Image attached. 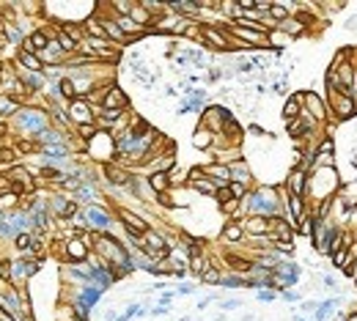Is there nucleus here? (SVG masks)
<instances>
[{
	"label": "nucleus",
	"mask_w": 357,
	"mask_h": 321,
	"mask_svg": "<svg viewBox=\"0 0 357 321\" xmlns=\"http://www.w3.org/2000/svg\"><path fill=\"white\" fill-rule=\"evenodd\" d=\"M66 115H69V121H72V124L83 126V124H93V115H96V110H91L88 99H74V102H69Z\"/></svg>",
	"instance_id": "nucleus-5"
},
{
	"label": "nucleus",
	"mask_w": 357,
	"mask_h": 321,
	"mask_svg": "<svg viewBox=\"0 0 357 321\" xmlns=\"http://www.w3.org/2000/svg\"><path fill=\"white\" fill-rule=\"evenodd\" d=\"M201 39H203L206 44H212L214 50H228V47H231V39L223 33V28L203 25V28H201Z\"/></svg>",
	"instance_id": "nucleus-9"
},
{
	"label": "nucleus",
	"mask_w": 357,
	"mask_h": 321,
	"mask_svg": "<svg viewBox=\"0 0 357 321\" xmlns=\"http://www.w3.org/2000/svg\"><path fill=\"white\" fill-rule=\"evenodd\" d=\"M149 187L157 192V195H165L168 190H171V173H165V171H154L149 176Z\"/></svg>",
	"instance_id": "nucleus-18"
},
{
	"label": "nucleus",
	"mask_w": 357,
	"mask_h": 321,
	"mask_svg": "<svg viewBox=\"0 0 357 321\" xmlns=\"http://www.w3.org/2000/svg\"><path fill=\"white\" fill-rule=\"evenodd\" d=\"M9 137V121H0V140Z\"/></svg>",
	"instance_id": "nucleus-46"
},
{
	"label": "nucleus",
	"mask_w": 357,
	"mask_h": 321,
	"mask_svg": "<svg viewBox=\"0 0 357 321\" xmlns=\"http://www.w3.org/2000/svg\"><path fill=\"white\" fill-rule=\"evenodd\" d=\"M17 121V129H31L28 135L36 137L42 129L50 126V118H47V110H39V107H22L20 113L14 115Z\"/></svg>",
	"instance_id": "nucleus-2"
},
{
	"label": "nucleus",
	"mask_w": 357,
	"mask_h": 321,
	"mask_svg": "<svg viewBox=\"0 0 357 321\" xmlns=\"http://www.w3.org/2000/svg\"><path fill=\"white\" fill-rule=\"evenodd\" d=\"M80 220L96 233H107L110 228H113V217H110V212L102 209V206H88L83 214H80Z\"/></svg>",
	"instance_id": "nucleus-3"
},
{
	"label": "nucleus",
	"mask_w": 357,
	"mask_h": 321,
	"mask_svg": "<svg viewBox=\"0 0 357 321\" xmlns=\"http://www.w3.org/2000/svg\"><path fill=\"white\" fill-rule=\"evenodd\" d=\"M242 231L253 233V236H267V233L272 231V217H259V214H253V217H248L242 223Z\"/></svg>",
	"instance_id": "nucleus-11"
},
{
	"label": "nucleus",
	"mask_w": 357,
	"mask_h": 321,
	"mask_svg": "<svg viewBox=\"0 0 357 321\" xmlns=\"http://www.w3.org/2000/svg\"><path fill=\"white\" fill-rule=\"evenodd\" d=\"M228 121H233V113L228 107H206L201 115V126H206L212 135H220Z\"/></svg>",
	"instance_id": "nucleus-4"
},
{
	"label": "nucleus",
	"mask_w": 357,
	"mask_h": 321,
	"mask_svg": "<svg viewBox=\"0 0 357 321\" xmlns=\"http://www.w3.org/2000/svg\"><path fill=\"white\" fill-rule=\"evenodd\" d=\"M99 135V129H96V124H83V126H77V137L80 140H83V143L85 145H88L91 143V140L93 137H96Z\"/></svg>",
	"instance_id": "nucleus-35"
},
{
	"label": "nucleus",
	"mask_w": 357,
	"mask_h": 321,
	"mask_svg": "<svg viewBox=\"0 0 357 321\" xmlns=\"http://www.w3.org/2000/svg\"><path fill=\"white\" fill-rule=\"evenodd\" d=\"M223 307H225V310H236L239 302H236V299H225V302H223Z\"/></svg>",
	"instance_id": "nucleus-47"
},
{
	"label": "nucleus",
	"mask_w": 357,
	"mask_h": 321,
	"mask_svg": "<svg viewBox=\"0 0 357 321\" xmlns=\"http://www.w3.org/2000/svg\"><path fill=\"white\" fill-rule=\"evenodd\" d=\"M130 107V99H127V93L118 88V85H110L107 91H104L102 96V110H127Z\"/></svg>",
	"instance_id": "nucleus-8"
},
{
	"label": "nucleus",
	"mask_w": 357,
	"mask_h": 321,
	"mask_svg": "<svg viewBox=\"0 0 357 321\" xmlns=\"http://www.w3.org/2000/svg\"><path fill=\"white\" fill-rule=\"evenodd\" d=\"M214 198H217V203H220V206H223V203H228V201H233V195H231V190H228V187H217Z\"/></svg>",
	"instance_id": "nucleus-42"
},
{
	"label": "nucleus",
	"mask_w": 357,
	"mask_h": 321,
	"mask_svg": "<svg viewBox=\"0 0 357 321\" xmlns=\"http://www.w3.org/2000/svg\"><path fill=\"white\" fill-rule=\"evenodd\" d=\"M286 190H289V195H302V192L308 190V173L305 171H291L289 182H286Z\"/></svg>",
	"instance_id": "nucleus-15"
},
{
	"label": "nucleus",
	"mask_w": 357,
	"mask_h": 321,
	"mask_svg": "<svg viewBox=\"0 0 357 321\" xmlns=\"http://www.w3.org/2000/svg\"><path fill=\"white\" fill-rule=\"evenodd\" d=\"M346 321H357V313H352V316H346Z\"/></svg>",
	"instance_id": "nucleus-52"
},
{
	"label": "nucleus",
	"mask_w": 357,
	"mask_h": 321,
	"mask_svg": "<svg viewBox=\"0 0 357 321\" xmlns=\"http://www.w3.org/2000/svg\"><path fill=\"white\" fill-rule=\"evenodd\" d=\"M17 61H20V66L25 69V72H44V63L39 61V55H31V52H25V50L17 52Z\"/></svg>",
	"instance_id": "nucleus-21"
},
{
	"label": "nucleus",
	"mask_w": 357,
	"mask_h": 321,
	"mask_svg": "<svg viewBox=\"0 0 357 321\" xmlns=\"http://www.w3.org/2000/svg\"><path fill=\"white\" fill-rule=\"evenodd\" d=\"M118 217H121V223H124L130 236H143V233L149 231V223H146L143 217H138L135 212H130V209H118Z\"/></svg>",
	"instance_id": "nucleus-6"
},
{
	"label": "nucleus",
	"mask_w": 357,
	"mask_h": 321,
	"mask_svg": "<svg viewBox=\"0 0 357 321\" xmlns=\"http://www.w3.org/2000/svg\"><path fill=\"white\" fill-rule=\"evenodd\" d=\"M286 201H289L291 223H294V228H297V225H300L302 220L308 217V214H305V203H302V195H289V198H286Z\"/></svg>",
	"instance_id": "nucleus-19"
},
{
	"label": "nucleus",
	"mask_w": 357,
	"mask_h": 321,
	"mask_svg": "<svg viewBox=\"0 0 357 321\" xmlns=\"http://www.w3.org/2000/svg\"><path fill=\"white\" fill-rule=\"evenodd\" d=\"M220 135H223L228 143H233V145H239L242 143V126L236 124V121H228V124L223 126V132H220Z\"/></svg>",
	"instance_id": "nucleus-28"
},
{
	"label": "nucleus",
	"mask_w": 357,
	"mask_h": 321,
	"mask_svg": "<svg viewBox=\"0 0 357 321\" xmlns=\"http://www.w3.org/2000/svg\"><path fill=\"white\" fill-rule=\"evenodd\" d=\"M332 102H335V110H338V118H352L357 113V102L349 93H338L332 91Z\"/></svg>",
	"instance_id": "nucleus-13"
},
{
	"label": "nucleus",
	"mask_w": 357,
	"mask_h": 321,
	"mask_svg": "<svg viewBox=\"0 0 357 321\" xmlns=\"http://www.w3.org/2000/svg\"><path fill=\"white\" fill-rule=\"evenodd\" d=\"M39 264H42V261H33V258H20V261H14V277H20V280L33 277V275L39 272Z\"/></svg>",
	"instance_id": "nucleus-17"
},
{
	"label": "nucleus",
	"mask_w": 357,
	"mask_h": 321,
	"mask_svg": "<svg viewBox=\"0 0 357 321\" xmlns=\"http://www.w3.org/2000/svg\"><path fill=\"white\" fill-rule=\"evenodd\" d=\"M96 190H93L91 184H83L77 190V195H74V201H80V203H88V206H93V201H96Z\"/></svg>",
	"instance_id": "nucleus-32"
},
{
	"label": "nucleus",
	"mask_w": 357,
	"mask_h": 321,
	"mask_svg": "<svg viewBox=\"0 0 357 321\" xmlns=\"http://www.w3.org/2000/svg\"><path fill=\"white\" fill-rule=\"evenodd\" d=\"M20 80H22V88H25L28 93L44 91V74H42V72H25Z\"/></svg>",
	"instance_id": "nucleus-20"
},
{
	"label": "nucleus",
	"mask_w": 357,
	"mask_h": 321,
	"mask_svg": "<svg viewBox=\"0 0 357 321\" xmlns=\"http://www.w3.org/2000/svg\"><path fill=\"white\" fill-rule=\"evenodd\" d=\"M302 102H305L308 113H311L313 121H324L327 118V102L316 93H302Z\"/></svg>",
	"instance_id": "nucleus-12"
},
{
	"label": "nucleus",
	"mask_w": 357,
	"mask_h": 321,
	"mask_svg": "<svg viewBox=\"0 0 357 321\" xmlns=\"http://www.w3.org/2000/svg\"><path fill=\"white\" fill-rule=\"evenodd\" d=\"M17 159H20V154H17L11 145H0V168H3V171H11V168L17 165Z\"/></svg>",
	"instance_id": "nucleus-27"
},
{
	"label": "nucleus",
	"mask_w": 357,
	"mask_h": 321,
	"mask_svg": "<svg viewBox=\"0 0 357 321\" xmlns=\"http://www.w3.org/2000/svg\"><path fill=\"white\" fill-rule=\"evenodd\" d=\"M99 296H102V288H96V285H83V294L77 296V302H83L85 307H91L93 302H99Z\"/></svg>",
	"instance_id": "nucleus-29"
},
{
	"label": "nucleus",
	"mask_w": 357,
	"mask_h": 321,
	"mask_svg": "<svg viewBox=\"0 0 357 321\" xmlns=\"http://www.w3.org/2000/svg\"><path fill=\"white\" fill-rule=\"evenodd\" d=\"M58 91H61V99H69V102L80 99V96H77V88H74V83H72L69 77H63L61 83H58Z\"/></svg>",
	"instance_id": "nucleus-31"
},
{
	"label": "nucleus",
	"mask_w": 357,
	"mask_h": 321,
	"mask_svg": "<svg viewBox=\"0 0 357 321\" xmlns=\"http://www.w3.org/2000/svg\"><path fill=\"white\" fill-rule=\"evenodd\" d=\"M245 203H248V212L259 214V217H278L280 212V201L275 187H259L256 192H248Z\"/></svg>",
	"instance_id": "nucleus-1"
},
{
	"label": "nucleus",
	"mask_w": 357,
	"mask_h": 321,
	"mask_svg": "<svg viewBox=\"0 0 357 321\" xmlns=\"http://www.w3.org/2000/svg\"><path fill=\"white\" fill-rule=\"evenodd\" d=\"M47 47H50V33L47 31H31L22 42V50L31 52V55H42Z\"/></svg>",
	"instance_id": "nucleus-7"
},
{
	"label": "nucleus",
	"mask_w": 357,
	"mask_h": 321,
	"mask_svg": "<svg viewBox=\"0 0 357 321\" xmlns=\"http://www.w3.org/2000/svg\"><path fill=\"white\" fill-rule=\"evenodd\" d=\"M20 110H22L20 99H14L11 93H0V118L9 121V118H14Z\"/></svg>",
	"instance_id": "nucleus-16"
},
{
	"label": "nucleus",
	"mask_w": 357,
	"mask_h": 321,
	"mask_svg": "<svg viewBox=\"0 0 357 321\" xmlns=\"http://www.w3.org/2000/svg\"><path fill=\"white\" fill-rule=\"evenodd\" d=\"M269 14H272V22H278V25L289 20V9L280 6V3H269Z\"/></svg>",
	"instance_id": "nucleus-37"
},
{
	"label": "nucleus",
	"mask_w": 357,
	"mask_h": 321,
	"mask_svg": "<svg viewBox=\"0 0 357 321\" xmlns=\"http://www.w3.org/2000/svg\"><path fill=\"white\" fill-rule=\"evenodd\" d=\"M259 299H261V302H272V299H275V291H269V288L259 291Z\"/></svg>",
	"instance_id": "nucleus-44"
},
{
	"label": "nucleus",
	"mask_w": 357,
	"mask_h": 321,
	"mask_svg": "<svg viewBox=\"0 0 357 321\" xmlns=\"http://www.w3.org/2000/svg\"><path fill=\"white\" fill-rule=\"evenodd\" d=\"M278 28H280V31H286L289 36H300V33H302V25L297 20H286V22H280Z\"/></svg>",
	"instance_id": "nucleus-38"
},
{
	"label": "nucleus",
	"mask_w": 357,
	"mask_h": 321,
	"mask_svg": "<svg viewBox=\"0 0 357 321\" xmlns=\"http://www.w3.org/2000/svg\"><path fill=\"white\" fill-rule=\"evenodd\" d=\"M212 143H214V135H212V132H209L206 126H198V129H195V135H192V145L203 151V148H209Z\"/></svg>",
	"instance_id": "nucleus-25"
},
{
	"label": "nucleus",
	"mask_w": 357,
	"mask_h": 321,
	"mask_svg": "<svg viewBox=\"0 0 357 321\" xmlns=\"http://www.w3.org/2000/svg\"><path fill=\"white\" fill-rule=\"evenodd\" d=\"M272 239L275 242H286L291 244V239H294V225H289L283 217H272Z\"/></svg>",
	"instance_id": "nucleus-14"
},
{
	"label": "nucleus",
	"mask_w": 357,
	"mask_h": 321,
	"mask_svg": "<svg viewBox=\"0 0 357 321\" xmlns=\"http://www.w3.org/2000/svg\"><path fill=\"white\" fill-rule=\"evenodd\" d=\"M190 184H192V190L203 192V195H214V192H217V184H214L212 179H198V182H190Z\"/></svg>",
	"instance_id": "nucleus-34"
},
{
	"label": "nucleus",
	"mask_w": 357,
	"mask_h": 321,
	"mask_svg": "<svg viewBox=\"0 0 357 321\" xmlns=\"http://www.w3.org/2000/svg\"><path fill=\"white\" fill-rule=\"evenodd\" d=\"M0 321H17V318L11 316V310H6V307L0 305Z\"/></svg>",
	"instance_id": "nucleus-45"
},
{
	"label": "nucleus",
	"mask_w": 357,
	"mask_h": 321,
	"mask_svg": "<svg viewBox=\"0 0 357 321\" xmlns=\"http://www.w3.org/2000/svg\"><path fill=\"white\" fill-rule=\"evenodd\" d=\"M220 283H223L225 288H239V285H248V277H242V275H225Z\"/></svg>",
	"instance_id": "nucleus-39"
},
{
	"label": "nucleus",
	"mask_w": 357,
	"mask_h": 321,
	"mask_svg": "<svg viewBox=\"0 0 357 321\" xmlns=\"http://www.w3.org/2000/svg\"><path fill=\"white\" fill-rule=\"evenodd\" d=\"M102 173H104V179H107L110 184H115V187H127L132 182V176L124 171V168H118L115 162H104L102 165Z\"/></svg>",
	"instance_id": "nucleus-10"
},
{
	"label": "nucleus",
	"mask_w": 357,
	"mask_h": 321,
	"mask_svg": "<svg viewBox=\"0 0 357 321\" xmlns=\"http://www.w3.org/2000/svg\"><path fill=\"white\" fill-rule=\"evenodd\" d=\"M242 236H245L242 223H228L225 228H223V242H239Z\"/></svg>",
	"instance_id": "nucleus-30"
},
{
	"label": "nucleus",
	"mask_w": 357,
	"mask_h": 321,
	"mask_svg": "<svg viewBox=\"0 0 357 321\" xmlns=\"http://www.w3.org/2000/svg\"><path fill=\"white\" fill-rule=\"evenodd\" d=\"M239 203H242V201H236V198H233V201L223 203V206H220V209H223L225 214H233V212H239Z\"/></svg>",
	"instance_id": "nucleus-43"
},
{
	"label": "nucleus",
	"mask_w": 357,
	"mask_h": 321,
	"mask_svg": "<svg viewBox=\"0 0 357 321\" xmlns=\"http://www.w3.org/2000/svg\"><path fill=\"white\" fill-rule=\"evenodd\" d=\"M335 305H338V299H327V302H321V305L316 307V321L330 318L332 313H335Z\"/></svg>",
	"instance_id": "nucleus-33"
},
{
	"label": "nucleus",
	"mask_w": 357,
	"mask_h": 321,
	"mask_svg": "<svg viewBox=\"0 0 357 321\" xmlns=\"http://www.w3.org/2000/svg\"><path fill=\"white\" fill-rule=\"evenodd\" d=\"M275 93H283L286 91V80H278V83H275V88H272Z\"/></svg>",
	"instance_id": "nucleus-48"
},
{
	"label": "nucleus",
	"mask_w": 357,
	"mask_h": 321,
	"mask_svg": "<svg viewBox=\"0 0 357 321\" xmlns=\"http://www.w3.org/2000/svg\"><path fill=\"white\" fill-rule=\"evenodd\" d=\"M297 321H305V318H297Z\"/></svg>",
	"instance_id": "nucleus-53"
},
{
	"label": "nucleus",
	"mask_w": 357,
	"mask_h": 321,
	"mask_svg": "<svg viewBox=\"0 0 357 321\" xmlns=\"http://www.w3.org/2000/svg\"><path fill=\"white\" fill-rule=\"evenodd\" d=\"M228 168H231V182H239V184L248 187L250 171H248V165H245V159H236V165H228Z\"/></svg>",
	"instance_id": "nucleus-26"
},
{
	"label": "nucleus",
	"mask_w": 357,
	"mask_h": 321,
	"mask_svg": "<svg viewBox=\"0 0 357 321\" xmlns=\"http://www.w3.org/2000/svg\"><path fill=\"white\" fill-rule=\"evenodd\" d=\"M36 242H39V239H36V233H33V231H22V233H17V236H14V247L20 250V253H31Z\"/></svg>",
	"instance_id": "nucleus-23"
},
{
	"label": "nucleus",
	"mask_w": 357,
	"mask_h": 321,
	"mask_svg": "<svg viewBox=\"0 0 357 321\" xmlns=\"http://www.w3.org/2000/svg\"><path fill=\"white\" fill-rule=\"evenodd\" d=\"M346 28H349V31H357V17H352V20L346 22Z\"/></svg>",
	"instance_id": "nucleus-51"
},
{
	"label": "nucleus",
	"mask_w": 357,
	"mask_h": 321,
	"mask_svg": "<svg viewBox=\"0 0 357 321\" xmlns=\"http://www.w3.org/2000/svg\"><path fill=\"white\" fill-rule=\"evenodd\" d=\"M201 280H203V283H220L223 275L217 272V266H206V269L201 272Z\"/></svg>",
	"instance_id": "nucleus-40"
},
{
	"label": "nucleus",
	"mask_w": 357,
	"mask_h": 321,
	"mask_svg": "<svg viewBox=\"0 0 357 321\" xmlns=\"http://www.w3.org/2000/svg\"><path fill=\"white\" fill-rule=\"evenodd\" d=\"M250 135H259V137H261V135H267V132H264V129H261V126H259V124H253V126H250Z\"/></svg>",
	"instance_id": "nucleus-49"
},
{
	"label": "nucleus",
	"mask_w": 357,
	"mask_h": 321,
	"mask_svg": "<svg viewBox=\"0 0 357 321\" xmlns=\"http://www.w3.org/2000/svg\"><path fill=\"white\" fill-rule=\"evenodd\" d=\"M11 148H14L20 156H25V154H42V145H39L33 137H31V140H28V137L14 140V143H11Z\"/></svg>",
	"instance_id": "nucleus-22"
},
{
	"label": "nucleus",
	"mask_w": 357,
	"mask_h": 321,
	"mask_svg": "<svg viewBox=\"0 0 357 321\" xmlns=\"http://www.w3.org/2000/svg\"><path fill=\"white\" fill-rule=\"evenodd\" d=\"M228 190H231V195L236 198V201H245V198H248V187L239 184V182H231V184H228Z\"/></svg>",
	"instance_id": "nucleus-41"
},
{
	"label": "nucleus",
	"mask_w": 357,
	"mask_h": 321,
	"mask_svg": "<svg viewBox=\"0 0 357 321\" xmlns=\"http://www.w3.org/2000/svg\"><path fill=\"white\" fill-rule=\"evenodd\" d=\"M300 115H302V93H297V96H291L289 102H286L283 118L286 121H294V118H300Z\"/></svg>",
	"instance_id": "nucleus-24"
},
{
	"label": "nucleus",
	"mask_w": 357,
	"mask_h": 321,
	"mask_svg": "<svg viewBox=\"0 0 357 321\" xmlns=\"http://www.w3.org/2000/svg\"><path fill=\"white\" fill-rule=\"evenodd\" d=\"M14 280V261L0 258V283H11Z\"/></svg>",
	"instance_id": "nucleus-36"
},
{
	"label": "nucleus",
	"mask_w": 357,
	"mask_h": 321,
	"mask_svg": "<svg viewBox=\"0 0 357 321\" xmlns=\"http://www.w3.org/2000/svg\"><path fill=\"white\" fill-rule=\"evenodd\" d=\"M283 299H289V302H294V299H300V296L294 294V291H283Z\"/></svg>",
	"instance_id": "nucleus-50"
}]
</instances>
